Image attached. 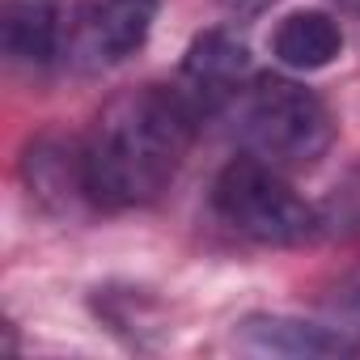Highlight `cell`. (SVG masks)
Instances as JSON below:
<instances>
[{
  "label": "cell",
  "instance_id": "cell-1",
  "mask_svg": "<svg viewBox=\"0 0 360 360\" xmlns=\"http://www.w3.org/2000/svg\"><path fill=\"white\" fill-rule=\"evenodd\" d=\"M200 110L178 85H140L110 98L81 140V169L94 208H144L169 191L183 169Z\"/></svg>",
  "mask_w": 360,
  "mask_h": 360
},
{
  "label": "cell",
  "instance_id": "cell-2",
  "mask_svg": "<svg viewBox=\"0 0 360 360\" xmlns=\"http://www.w3.org/2000/svg\"><path fill=\"white\" fill-rule=\"evenodd\" d=\"M212 212L225 229L259 246H305L322 233V208L292 191L284 169L250 153L217 174Z\"/></svg>",
  "mask_w": 360,
  "mask_h": 360
},
{
  "label": "cell",
  "instance_id": "cell-3",
  "mask_svg": "<svg viewBox=\"0 0 360 360\" xmlns=\"http://www.w3.org/2000/svg\"><path fill=\"white\" fill-rule=\"evenodd\" d=\"M238 136L250 157L288 174L314 165L330 148L335 119L314 89L288 77H259L238 98Z\"/></svg>",
  "mask_w": 360,
  "mask_h": 360
},
{
  "label": "cell",
  "instance_id": "cell-4",
  "mask_svg": "<svg viewBox=\"0 0 360 360\" xmlns=\"http://www.w3.org/2000/svg\"><path fill=\"white\" fill-rule=\"evenodd\" d=\"M246 81H250V47L233 30H204L187 47L183 72H178V89L200 110V119H212L225 106H233L246 94Z\"/></svg>",
  "mask_w": 360,
  "mask_h": 360
},
{
  "label": "cell",
  "instance_id": "cell-5",
  "mask_svg": "<svg viewBox=\"0 0 360 360\" xmlns=\"http://www.w3.org/2000/svg\"><path fill=\"white\" fill-rule=\"evenodd\" d=\"M157 9L161 0H85L68 22V51L89 68L119 64L144 47Z\"/></svg>",
  "mask_w": 360,
  "mask_h": 360
},
{
  "label": "cell",
  "instance_id": "cell-6",
  "mask_svg": "<svg viewBox=\"0 0 360 360\" xmlns=\"http://www.w3.org/2000/svg\"><path fill=\"white\" fill-rule=\"evenodd\" d=\"M238 343L259 356H292V360H339L360 352L322 318H288V314H250L238 326Z\"/></svg>",
  "mask_w": 360,
  "mask_h": 360
},
{
  "label": "cell",
  "instance_id": "cell-7",
  "mask_svg": "<svg viewBox=\"0 0 360 360\" xmlns=\"http://www.w3.org/2000/svg\"><path fill=\"white\" fill-rule=\"evenodd\" d=\"M68 43V22L56 0H9L5 9V51L22 68H47Z\"/></svg>",
  "mask_w": 360,
  "mask_h": 360
},
{
  "label": "cell",
  "instance_id": "cell-8",
  "mask_svg": "<svg viewBox=\"0 0 360 360\" xmlns=\"http://www.w3.org/2000/svg\"><path fill=\"white\" fill-rule=\"evenodd\" d=\"M271 56L292 68V72H318V68H330L339 56H343V30L330 13H318V9H297L288 13L276 34H271Z\"/></svg>",
  "mask_w": 360,
  "mask_h": 360
},
{
  "label": "cell",
  "instance_id": "cell-9",
  "mask_svg": "<svg viewBox=\"0 0 360 360\" xmlns=\"http://www.w3.org/2000/svg\"><path fill=\"white\" fill-rule=\"evenodd\" d=\"M318 318L360 347V263L326 288V297L318 301Z\"/></svg>",
  "mask_w": 360,
  "mask_h": 360
},
{
  "label": "cell",
  "instance_id": "cell-10",
  "mask_svg": "<svg viewBox=\"0 0 360 360\" xmlns=\"http://www.w3.org/2000/svg\"><path fill=\"white\" fill-rule=\"evenodd\" d=\"M322 208V233H339V238H352L360 242V161L335 183V191L326 195Z\"/></svg>",
  "mask_w": 360,
  "mask_h": 360
},
{
  "label": "cell",
  "instance_id": "cell-11",
  "mask_svg": "<svg viewBox=\"0 0 360 360\" xmlns=\"http://www.w3.org/2000/svg\"><path fill=\"white\" fill-rule=\"evenodd\" d=\"M335 5H339V9H356V13H360V0H335Z\"/></svg>",
  "mask_w": 360,
  "mask_h": 360
}]
</instances>
